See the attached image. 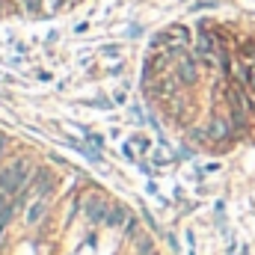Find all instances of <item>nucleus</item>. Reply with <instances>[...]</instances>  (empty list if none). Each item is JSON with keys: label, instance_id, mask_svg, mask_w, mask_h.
I'll return each mask as SVG.
<instances>
[{"label": "nucleus", "instance_id": "nucleus-4", "mask_svg": "<svg viewBox=\"0 0 255 255\" xmlns=\"http://www.w3.org/2000/svg\"><path fill=\"white\" fill-rule=\"evenodd\" d=\"M86 214H89L92 223H107V217H110V211H107V205H104L101 199H92L89 208H86Z\"/></svg>", "mask_w": 255, "mask_h": 255}, {"label": "nucleus", "instance_id": "nucleus-5", "mask_svg": "<svg viewBox=\"0 0 255 255\" xmlns=\"http://www.w3.org/2000/svg\"><path fill=\"white\" fill-rule=\"evenodd\" d=\"M169 36H178V45H187L190 42V30L184 24H172L169 27Z\"/></svg>", "mask_w": 255, "mask_h": 255}, {"label": "nucleus", "instance_id": "nucleus-7", "mask_svg": "<svg viewBox=\"0 0 255 255\" xmlns=\"http://www.w3.org/2000/svg\"><path fill=\"white\" fill-rule=\"evenodd\" d=\"M122 223H128V214L122 211V208H113V211H110V217H107V226H113V229H116V226H122Z\"/></svg>", "mask_w": 255, "mask_h": 255}, {"label": "nucleus", "instance_id": "nucleus-2", "mask_svg": "<svg viewBox=\"0 0 255 255\" xmlns=\"http://www.w3.org/2000/svg\"><path fill=\"white\" fill-rule=\"evenodd\" d=\"M232 128L235 125H232L226 116H214L211 125H208V139H211V142H223V139L232 136Z\"/></svg>", "mask_w": 255, "mask_h": 255}, {"label": "nucleus", "instance_id": "nucleus-3", "mask_svg": "<svg viewBox=\"0 0 255 255\" xmlns=\"http://www.w3.org/2000/svg\"><path fill=\"white\" fill-rule=\"evenodd\" d=\"M175 60V48H166V51H157L154 57H148V68L154 71V74H160V71H166L169 63Z\"/></svg>", "mask_w": 255, "mask_h": 255}, {"label": "nucleus", "instance_id": "nucleus-1", "mask_svg": "<svg viewBox=\"0 0 255 255\" xmlns=\"http://www.w3.org/2000/svg\"><path fill=\"white\" fill-rule=\"evenodd\" d=\"M175 68H178V80H181L184 86H193V83L199 80V63H196L193 57H178Z\"/></svg>", "mask_w": 255, "mask_h": 255}, {"label": "nucleus", "instance_id": "nucleus-10", "mask_svg": "<svg viewBox=\"0 0 255 255\" xmlns=\"http://www.w3.org/2000/svg\"><path fill=\"white\" fill-rule=\"evenodd\" d=\"M154 255H157V253H154Z\"/></svg>", "mask_w": 255, "mask_h": 255}, {"label": "nucleus", "instance_id": "nucleus-6", "mask_svg": "<svg viewBox=\"0 0 255 255\" xmlns=\"http://www.w3.org/2000/svg\"><path fill=\"white\" fill-rule=\"evenodd\" d=\"M42 217H45V202H36V205H33L30 211H27V223L33 226V223H39Z\"/></svg>", "mask_w": 255, "mask_h": 255}, {"label": "nucleus", "instance_id": "nucleus-8", "mask_svg": "<svg viewBox=\"0 0 255 255\" xmlns=\"http://www.w3.org/2000/svg\"><path fill=\"white\" fill-rule=\"evenodd\" d=\"M136 255H154V247H151V241H136Z\"/></svg>", "mask_w": 255, "mask_h": 255}, {"label": "nucleus", "instance_id": "nucleus-9", "mask_svg": "<svg viewBox=\"0 0 255 255\" xmlns=\"http://www.w3.org/2000/svg\"><path fill=\"white\" fill-rule=\"evenodd\" d=\"M3 148H6V136L0 133V154H3Z\"/></svg>", "mask_w": 255, "mask_h": 255}]
</instances>
